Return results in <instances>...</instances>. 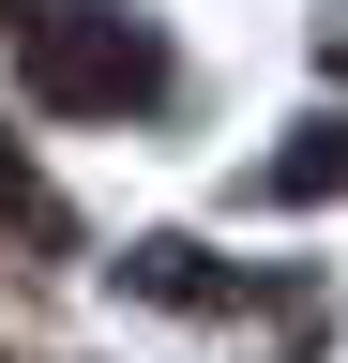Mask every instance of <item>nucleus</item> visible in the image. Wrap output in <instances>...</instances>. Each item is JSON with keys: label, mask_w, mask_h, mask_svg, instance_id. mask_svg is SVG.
I'll return each mask as SVG.
<instances>
[{"label": "nucleus", "mask_w": 348, "mask_h": 363, "mask_svg": "<svg viewBox=\"0 0 348 363\" xmlns=\"http://www.w3.org/2000/svg\"><path fill=\"white\" fill-rule=\"evenodd\" d=\"M257 197L273 212H318V197H348V121H303L273 167H257Z\"/></svg>", "instance_id": "f03ea898"}, {"label": "nucleus", "mask_w": 348, "mask_h": 363, "mask_svg": "<svg viewBox=\"0 0 348 363\" xmlns=\"http://www.w3.org/2000/svg\"><path fill=\"white\" fill-rule=\"evenodd\" d=\"M0 16H30V0H0Z\"/></svg>", "instance_id": "39448f33"}, {"label": "nucleus", "mask_w": 348, "mask_h": 363, "mask_svg": "<svg viewBox=\"0 0 348 363\" xmlns=\"http://www.w3.org/2000/svg\"><path fill=\"white\" fill-rule=\"evenodd\" d=\"M16 61H30V106H61V121L167 106V30L137 16V0H30V16H16Z\"/></svg>", "instance_id": "f257e3e1"}, {"label": "nucleus", "mask_w": 348, "mask_h": 363, "mask_svg": "<svg viewBox=\"0 0 348 363\" xmlns=\"http://www.w3.org/2000/svg\"><path fill=\"white\" fill-rule=\"evenodd\" d=\"M333 76H348V16H333Z\"/></svg>", "instance_id": "20e7f679"}, {"label": "nucleus", "mask_w": 348, "mask_h": 363, "mask_svg": "<svg viewBox=\"0 0 348 363\" xmlns=\"http://www.w3.org/2000/svg\"><path fill=\"white\" fill-rule=\"evenodd\" d=\"M0 242H61V197H46V167L0 136Z\"/></svg>", "instance_id": "7ed1b4c3"}]
</instances>
